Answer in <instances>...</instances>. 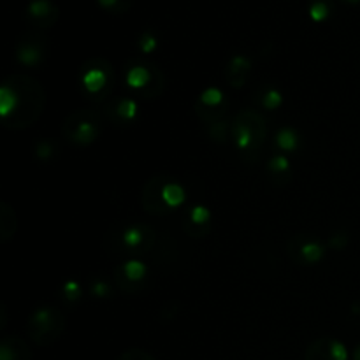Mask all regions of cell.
Returning <instances> with one entry per match:
<instances>
[{
	"label": "cell",
	"instance_id": "cell-10",
	"mask_svg": "<svg viewBox=\"0 0 360 360\" xmlns=\"http://www.w3.org/2000/svg\"><path fill=\"white\" fill-rule=\"evenodd\" d=\"M28 16L39 27H51L58 16V9L49 0H32L28 4Z\"/></svg>",
	"mask_w": 360,
	"mask_h": 360
},
{
	"label": "cell",
	"instance_id": "cell-9",
	"mask_svg": "<svg viewBox=\"0 0 360 360\" xmlns=\"http://www.w3.org/2000/svg\"><path fill=\"white\" fill-rule=\"evenodd\" d=\"M167 178L169 176L158 174L144 183L141 204H143L144 211H146L148 214H153V217H165V214L172 213L171 207L165 204L164 197H162V188H164Z\"/></svg>",
	"mask_w": 360,
	"mask_h": 360
},
{
	"label": "cell",
	"instance_id": "cell-16",
	"mask_svg": "<svg viewBox=\"0 0 360 360\" xmlns=\"http://www.w3.org/2000/svg\"><path fill=\"white\" fill-rule=\"evenodd\" d=\"M108 109H112L116 123H129L137 116V102L134 98H122L115 105H109Z\"/></svg>",
	"mask_w": 360,
	"mask_h": 360
},
{
	"label": "cell",
	"instance_id": "cell-17",
	"mask_svg": "<svg viewBox=\"0 0 360 360\" xmlns=\"http://www.w3.org/2000/svg\"><path fill=\"white\" fill-rule=\"evenodd\" d=\"M118 269L122 271V274L127 278V280L134 281V283H144V280H146L148 267L137 259L127 260L125 264L118 266Z\"/></svg>",
	"mask_w": 360,
	"mask_h": 360
},
{
	"label": "cell",
	"instance_id": "cell-7",
	"mask_svg": "<svg viewBox=\"0 0 360 360\" xmlns=\"http://www.w3.org/2000/svg\"><path fill=\"white\" fill-rule=\"evenodd\" d=\"M157 243V232L148 225H129L120 236V246L130 255L150 253Z\"/></svg>",
	"mask_w": 360,
	"mask_h": 360
},
{
	"label": "cell",
	"instance_id": "cell-30",
	"mask_svg": "<svg viewBox=\"0 0 360 360\" xmlns=\"http://www.w3.org/2000/svg\"><path fill=\"white\" fill-rule=\"evenodd\" d=\"M118 360H158V359H155L153 355L148 354L146 350H141V348H130V350L123 352Z\"/></svg>",
	"mask_w": 360,
	"mask_h": 360
},
{
	"label": "cell",
	"instance_id": "cell-32",
	"mask_svg": "<svg viewBox=\"0 0 360 360\" xmlns=\"http://www.w3.org/2000/svg\"><path fill=\"white\" fill-rule=\"evenodd\" d=\"M330 350H333L334 360H348V357H350L347 347L338 340H330Z\"/></svg>",
	"mask_w": 360,
	"mask_h": 360
},
{
	"label": "cell",
	"instance_id": "cell-4",
	"mask_svg": "<svg viewBox=\"0 0 360 360\" xmlns=\"http://www.w3.org/2000/svg\"><path fill=\"white\" fill-rule=\"evenodd\" d=\"M81 84L90 101L104 102L115 86L111 63L104 58L88 60L81 70Z\"/></svg>",
	"mask_w": 360,
	"mask_h": 360
},
{
	"label": "cell",
	"instance_id": "cell-26",
	"mask_svg": "<svg viewBox=\"0 0 360 360\" xmlns=\"http://www.w3.org/2000/svg\"><path fill=\"white\" fill-rule=\"evenodd\" d=\"M309 16H311V20L316 21V23L327 20V16H329V6H327V2H323V0L313 2L311 7H309Z\"/></svg>",
	"mask_w": 360,
	"mask_h": 360
},
{
	"label": "cell",
	"instance_id": "cell-6",
	"mask_svg": "<svg viewBox=\"0 0 360 360\" xmlns=\"http://www.w3.org/2000/svg\"><path fill=\"white\" fill-rule=\"evenodd\" d=\"M125 79L127 84L132 90L139 91L141 97L144 98H157L165 86L164 74L151 63L139 62V60L129 62Z\"/></svg>",
	"mask_w": 360,
	"mask_h": 360
},
{
	"label": "cell",
	"instance_id": "cell-15",
	"mask_svg": "<svg viewBox=\"0 0 360 360\" xmlns=\"http://www.w3.org/2000/svg\"><path fill=\"white\" fill-rule=\"evenodd\" d=\"M162 197H164L165 204L171 207V211H174L185 202V188H183L178 181L167 178L164 188H162Z\"/></svg>",
	"mask_w": 360,
	"mask_h": 360
},
{
	"label": "cell",
	"instance_id": "cell-20",
	"mask_svg": "<svg viewBox=\"0 0 360 360\" xmlns=\"http://www.w3.org/2000/svg\"><path fill=\"white\" fill-rule=\"evenodd\" d=\"M276 146L280 150L287 151V153H292V151L297 150L299 146V136L294 129L290 127H285V129L278 130L276 134Z\"/></svg>",
	"mask_w": 360,
	"mask_h": 360
},
{
	"label": "cell",
	"instance_id": "cell-19",
	"mask_svg": "<svg viewBox=\"0 0 360 360\" xmlns=\"http://www.w3.org/2000/svg\"><path fill=\"white\" fill-rule=\"evenodd\" d=\"M197 104L202 105V108H206V109H217V108H224V105H229L227 101H225L224 91L217 86L206 88V90L200 94Z\"/></svg>",
	"mask_w": 360,
	"mask_h": 360
},
{
	"label": "cell",
	"instance_id": "cell-24",
	"mask_svg": "<svg viewBox=\"0 0 360 360\" xmlns=\"http://www.w3.org/2000/svg\"><path fill=\"white\" fill-rule=\"evenodd\" d=\"M62 294H63V297L67 299V301L74 302V301H77L81 295H83V287H81L79 281L69 280L67 283H63Z\"/></svg>",
	"mask_w": 360,
	"mask_h": 360
},
{
	"label": "cell",
	"instance_id": "cell-33",
	"mask_svg": "<svg viewBox=\"0 0 360 360\" xmlns=\"http://www.w3.org/2000/svg\"><path fill=\"white\" fill-rule=\"evenodd\" d=\"M183 229L192 238H204V236L211 232V225H207V227H195V225L188 224V221H183Z\"/></svg>",
	"mask_w": 360,
	"mask_h": 360
},
{
	"label": "cell",
	"instance_id": "cell-3",
	"mask_svg": "<svg viewBox=\"0 0 360 360\" xmlns=\"http://www.w3.org/2000/svg\"><path fill=\"white\" fill-rule=\"evenodd\" d=\"M65 330V316L53 306H41L34 309L27 322L28 338L39 347H51Z\"/></svg>",
	"mask_w": 360,
	"mask_h": 360
},
{
	"label": "cell",
	"instance_id": "cell-11",
	"mask_svg": "<svg viewBox=\"0 0 360 360\" xmlns=\"http://www.w3.org/2000/svg\"><path fill=\"white\" fill-rule=\"evenodd\" d=\"M250 69H252V60L248 56L236 55L234 58H231L227 69H225V77H227L229 84L234 88H241L246 83Z\"/></svg>",
	"mask_w": 360,
	"mask_h": 360
},
{
	"label": "cell",
	"instance_id": "cell-29",
	"mask_svg": "<svg viewBox=\"0 0 360 360\" xmlns=\"http://www.w3.org/2000/svg\"><path fill=\"white\" fill-rule=\"evenodd\" d=\"M53 153H56V150L51 141H39L35 146V157L41 160H48L49 157H53Z\"/></svg>",
	"mask_w": 360,
	"mask_h": 360
},
{
	"label": "cell",
	"instance_id": "cell-22",
	"mask_svg": "<svg viewBox=\"0 0 360 360\" xmlns=\"http://www.w3.org/2000/svg\"><path fill=\"white\" fill-rule=\"evenodd\" d=\"M283 102V95H281L280 90L276 88H267L262 95V105L264 109H269V111H274L278 109Z\"/></svg>",
	"mask_w": 360,
	"mask_h": 360
},
{
	"label": "cell",
	"instance_id": "cell-14",
	"mask_svg": "<svg viewBox=\"0 0 360 360\" xmlns=\"http://www.w3.org/2000/svg\"><path fill=\"white\" fill-rule=\"evenodd\" d=\"M16 234V213L7 202L0 204V241L9 243Z\"/></svg>",
	"mask_w": 360,
	"mask_h": 360
},
{
	"label": "cell",
	"instance_id": "cell-8",
	"mask_svg": "<svg viewBox=\"0 0 360 360\" xmlns=\"http://www.w3.org/2000/svg\"><path fill=\"white\" fill-rule=\"evenodd\" d=\"M288 253L292 260H295L301 266H309V264H319L326 255V246L315 238L308 236H294L288 241Z\"/></svg>",
	"mask_w": 360,
	"mask_h": 360
},
{
	"label": "cell",
	"instance_id": "cell-2",
	"mask_svg": "<svg viewBox=\"0 0 360 360\" xmlns=\"http://www.w3.org/2000/svg\"><path fill=\"white\" fill-rule=\"evenodd\" d=\"M231 132L234 144L241 151L243 158H246V155L259 157L260 148L264 146L267 137L266 120H264L260 112L252 111V109L241 111L236 116L234 123L231 127Z\"/></svg>",
	"mask_w": 360,
	"mask_h": 360
},
{
	"label": "cell",
	"instance_id": "cell-12",
	"mask_svg": "<svg viewBox=\"0 0 360 360\" xmlns=\"http://www.w3.org/2000/svg\"><path fill=\"white\" fill-rule=\"evenodd\" d=\"M35 41H39V39H35ZM35 41L28 37V41H21L20 44H18L16 58L21 65L35 67L42 62V58H44V51H42L41 42Z\"/></svg>",
	"mask_w": 360,
	"mask_h": 360
},
{
	"label": "cell",
	"instance_id": "cell-18",
	"mask_svg": "<svg viewBox=\"0 0 360 360\" xmlns=\"http://www.w3.org/2000/svg\"><path fill=\"white\" fill-rule=\"evenodd\" d=\"M306 360H334L330 338H319L306 348Z\"/></svg>",
	"mask_w": 360,
	"mask_h": 360
},
{
	"label": "cell",
	"instance_id": "cell-36",
	"mask_svg": "<svg viewBox=\"0 0 360 360\" xmlns=\"http://www.w3.org/2000/svg\"><path fill=\"white\" fill-rule=\"evenodd\" d=\"M347 2H350V4H360V0H347Z\"/></svg>",
	"mask_w": 360,
	"mask_h": 360
},
{
	"label": "cell",
	"instance_id": "cell-23",
	"mask_svg": "<svg viewBox=\"0 0 360 360\" xmlns=\"http://www.w3.org/2000/svg\"><path fill=\"white\" fill-rule=\"evenodd\" d=\"M90 292L95 297H109V295L112 294V287L109 281L102 280V278H95L90 283Z\"/></svg>",
	"mask_w": 360,
	"mask_h": 360
},
{
	"label": "cell",
	"instance_id": "cell-35",
	"mask_svg": "<svg viewBox=\"0 0 360 360\" xmlns=\"http://www.w3.org/2000/svg\"><path fill=\"white\" fill-rule=\"evenodd\" d=\"M352 359H354V360H360V345L354 350V355H352Z\"/></svg>",
	"mask_w": 360,
	"mask_h": 360
},
{
	"label": "cell",
	"instance_id": "cell-1",
	"mask_svg": "<svg viewBox=\"0 0 360 360\" xmlns=\"http://www.w3.org/2000/svg\"><path fill=\"white\" fill-rule=\"evenodd\" d=\"M46 91L37 79L14 74L4 79L0 86V116L11 130L32 127L42 115Z\"/></svg>",
	"mask_w": 360,
	"mask_h": 360
},
{
	"label": "cell",
	"instance_id": "cell-25",
	"mask_svg": "<svg viewBox=\"0 0 360 360\" xmlns=\"http://www.w3.org/2000/svg\"><path fill=\"white\" fill-rule=\"evenodd\" d=\"M227 129H229L227 118L214 123V125H210V137L214 141V143L224 144L225 141H227Z\"/></svg>",
	"mask_w": 360,
	"mask_h": 360
},
{
	"label": "cell",
	"instance_id": "cell-28",
	"mask_svg": "<svg viewBox=\"0 0 360 360\" xmlns=\"http://www.w3.org/2000/svg\"><path fill=\"white\" fill-rule=\"evenodd\" d=\"M157 46H158L157 37H155L153 34H150V32H144V34L139 37V49L143 53H146V55L153 53L155 49H157Z\"/></svg>",
	"mask_w": 360,
	"mask_h": 360
},
{
	"label": "cell",
	"instance_id": "cell-5",
	"mask_svg": "<svg viewBox=\"0 0 360 360\" xmlns=\"http://www.w3.org/2000/svg\"><path fill=\"white\" fill-rule=\"evenodd\" d=\"M101 129V115L95 111H88V109H81V111H74L72 115L67 116L62 125V134L65 139L77 146H88L98 139Z\"/></svg>",
	"mask_w": 360,
	"mask_h": 360
},
{
	"label": "cell",
	"instance_id": "cell-13",
	"mask_svg": "<svg viewBox=\"0 0 360 360\" xmlns=\"http://www.w3.org/2000/svg\"><path fill=\"white\" fill-rule=\"evenodd\" d=\"M0 360H30V350L21 338L7 336L0 343Z\"/></svg>",
	"mask_w": 360,
	"mask_h": 360
},
{
	"label": "cell",
	"instance_id": "cell-27",
	"mask_svg": "<svg viewBox=\"0 0 360 360\" xmlns=\"http://www.w3.org/2000/svg\"><path fill=\"white\" fill-rule=\"evenodd\" d=\"M288 169H290V162H288L287 157H283V155H276V157H273L269 160V171L273 172V174H285V172H288Z\"/></svg>",
	"mask_w": 360,
	"mask_h": 360
},
{
	"label": "cell",
	"instance_id": "cell-21",
	"mask_svg": "<svg viewBox=\"0 0 360 360\" xmlns=\"http://www.w3.org/2000/svg\"><path fill=\"white\" fill-rule=\"evenodd\" d=\"M185 221L195 225V227H207L211 225V211L206 206H193Z\"/></svg>",
	"mask_w": 360,
	"mask_h": 360
},
{
	"label": "cell",
	"instance_id": "cell-34",
	"mask_svg": "<svg viewBox=\"0 0 360 360\" xmlns=\"http://www.w3.org/2000/svg\"><path fill=\"white\" fill-rule=\"evenodd\" d=\"M98 4L102 7H105V9H109V7H115L118 4V0H98Z\"/></svg>",
	"mask_w": 360,
	"mask_h": 360
},
{
	"label": "cell",
	"instance_id": "cell-31",
	"mask_svg": "<svg viewBox=\"0 0 360 360\" xmlns=\"http://www.w3.org/2000/svg\"><path fill=\"white\" fill-rule=\"evenodd\" d=\"M348 243H350V236H348V232H345V231L334 232V234L329 238V246L334 250L347 248Z\"/></svg>",
	"mask_w": 360,
	"mask_h": 360
}]
</instances>
